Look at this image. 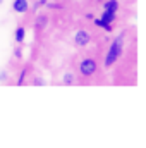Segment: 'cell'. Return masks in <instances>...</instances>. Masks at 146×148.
<instances>
[{
  "label": "cell",
  "mask_w": 146,
  "mask_h": 148,
  "mask_svg": "<svg viewBox=\"0 0 146 148\" xmlns=\"http://www.w3.org/2000/svg\"><path fill=\"white\" fill-rule=\"evenodd\" d=\"M14 57H16L17 60L23 59V47H21V45H17V47L14 48Z\"/></svg>",
  "instance_id": "obj_11"
},
{
  "label": "cell",
  "mask_w": 146,
  "mask_h": 148,
  "mask_svg": "<svg viewBox=\"0 0 146 148\" xmlns=\"http://www.w3.org/2000/svg\"><path fill=\"white\" fill-rule=\"evenodd\" d=\"M48 23H50V17H48V14H38L36 17H35V23H33V29L36 31V33H41V31H45L46 28H48Z\"/></svg>",
  "instance_id": "obj_5"
},
{
  "label": "cell",
  "mask_w": 146,
  "mask_h": 148,
  "mask_svg": "<svg viewBox=\"0 0 146 148\" xmlns=\"http://www.w3.org/2000/svg\"><path fill=\"white\" fill-rule=\"evenodd\" d=\"M77 73L83 79H91L98 73V60L95 57H83L77 64Z\"/></svg>",
  "instance_id": "obj_3"
},
{
  "label": "cell",
  "mask_w": 146,
  "mask_h": 148,
  "mask_svg": "<svg viewBox=\"0 0 146 148\" xmlns=\"http://www.w3.org/2000/svg\"><path fill=\"white\" fill-rule=\"evenodd\" d=\"M26 76H28V69L24 67L21 73H19V77H17V81H16V84H24L26 83Z\"/></svg>",
  "instance_id": "obj_10"
},
{
  "label": "cell",
  "mask_w": 146,
  "mask_h": 148,
  "mask_svg": "<svg viewBox=\"0 0 146 148\" xmlns=\"http://www.w3.org/2000/svg\"><path fill=\"white\" fill-rule=\"evenodd\" d=\"M119 7H120L119 0H107V2L103 3L102 17H100V19H96L95 23H96L98 26H103L107 31H110V29H112V23H115V19H117Z\"/></svg>",
  "instance_id": "obj_2"
},
{
  "label": "cell",
  "mask_w": 146,
  "mask_h": 148,
  "mask_svg": "<svg viewBox=\"0 0 146 148\" xmlns=\"http://www.w3.org/2000/svg\"><path fill=\"white\" fill-rule=\"evenodd\" d=\"M2 3H3V0H0V5H2Z\"/></svg>",
  "instance_id": "obj_14"
},
{
  "label": "cell",
  "mask_w": 146,
  "mask_h": 148,
  "mask_svg": "<svg viewBox=\"0 0 146 148\" xmlns=\"http://www.w3.org/2000/svg\"><path fill=\"white\" fill-rule=\"evenodd\" d=\"M93 2H95V3H105L107 0H93Z\"/></svg>",
  "instance_id": "obj_13"
},
{
  "label": "cell",
  "mask_w": 146,
  "mask_h": 148,
  "mask_svg": "<svg viewBox=\"0 0 146 148\" xmlns=\"http://www.w3.org/2000/svg\"><path fill=\"white\" fill-rule=\"evenodd\" d=\"M12 10L16 14H26L29 10V2L28 0H14L12 2Z\"/></svg>",
  "instance_id": "obj_6"
},
{
  "label": "cell",
  "mask_w": 146,
  "mask_h": 148,
  "mask_svg": "<svg viewBox=\"0 0 146 148\" xmlns=\"http://www.w3.org/2000/svg\"><path fill=\"white\" fill-rule=\"evenodd\" d=\"M124 41H126V31L119 33V36L113 38V41L110 43L107 55L103 59V69H112L122 57L124 53Z\"/></svg>",
  "instance_id": "obj_1"
},
{
  "label": "cell",
  "mask_w": 146,
  "mask_h": 148,
  "mask_svg": "<svg viewBox=\"0 0 146 148\" xmlns=\"http://www.w3.org/2000/svg\"><path fill=\"white\" fill-rule=\"evenodd\" d=\"M9 81V73L7 71H0V83H5Z\"/></svg>",
  "instance_id": "obj_12"
},
{
  "label": "cell",
  "mask_w": 146,
  "mask_h": 148,
  "mask_svg": "<svg viewBox=\"0 0 146 148\" xmlns=\"http://www.w3.org/2000/svg\"><path fill=\"white\" fill-rule=\"evenodd\" d=\"M67 2H76V0H67Z\"/></svg>",
  "instance_id": "obj_15"
},
{
  "label": "cell",
  "mask_w": 146,
  "mask_h": 148,
  "mask_svg": "<svg viewBox=\"0 0 146 148\" xmlns=\"http://www.w3.org/2000/svg\"><path fill=\"white\" fill-rule=\"evenodd\" d=\"M24 38H26V26H24V24H19V26L16 28V31H14V41H16L17 45H23Z\"/></svg>",
  "instance_id": "obj_8"
},
{
  "label": "cell",
  "mask_w": 146,
  "mask_h": 148,
  "mask_svg": "<svg viewBox=\"0 0 146 148\" xmlns=\"http://www.w3.org/2000/svg\"><path fill=\"white\" fill-rule=\"evenodd\" d=\"M64 86H74L76 83H77V76H76V73H72V71H67V73L62 74V81H60Z\"/></svg>",
  "instance_id": "obj_7"
},
{
  "label": "cell",
  "mask_w": 146,
  "mask_h": 148,
  "mask_svg": "<svg viewBox=\"0 0 146 148\" xmlns=\"http://www.w3.org/2000/svg\"><path fill=\"white\" fill-rule=\"evenodd\" d=\"M93 41V33L86 28H79L76 29L72 35V45L76 48H86L89 43Z\"/></svg>",
  "instance_id": "obj_4"
},
{
  "label": "cell",
  "mask_w": 146,
  "mask_h": 148,
  "mask_svg": "<svg viewBox=\"0 0 146 148\" xmlns=\"http://www.w3.org/2000/svg\"><path fill=\"white\" fill-rule=\"evenodd\" d=\"M29 77H31L29 79V84H33V86H43L45 84V79H41L40 74H31Z\"/></svg>",
  "instance_id": "obj_9"
}]
</instances>
